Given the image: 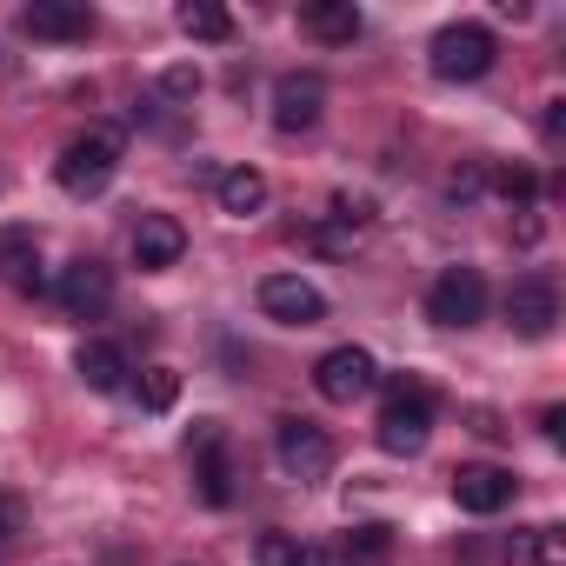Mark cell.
Masks as SVG:
<instances>
[{
  "label": "cell",
  "mask_w": 566,
  "mask_h": 566,
  "mask_svg": "<svg viewBox=\"0 0 566 566\" xmlns=\"http://www.w3.org/2000/svg\"><path fill=\"white\" fill-rule=\"evenodd\" d=\"M21 526H28V506H21L14 493H0V546L21 539Z\"/></svg>",
  "instance_id": "4316f807"
},
{
  "label": "cell",
  "mask_w": 566,
  "mask_h": 566,
  "mask_svg": "<svg viewBox=\"0 0 566 566\" xmlns=\"http://www.w3.org/2000/svg\"><path fill=\"white\" fill-rule=\"evenodd\" d=\"M374 433H380V447H387V453H420V447H427V433H433V394H427L420 380H394Z\"/></svg>",
  "instance_id": "3957f363"
},
{
  "label": "cell",
  "mask_w": 566,
  "mask_h": 566,
  "mask_svg": "<svg viewBox=\"0 0 566 566\" xmlns=\"http://www.w3.org/2000/svg\"><path fill=\"white\" fill-rule=\"evenodd\" d=\"M513 493H520V480H513L506 467L473 460V467H460V473H453V500H460V513H473V520L506 513V506H513Z\"/></svg>",
  "instance_id": "9c48e42d"
},
{
  "label": "cell",
  "mask_w": 566,
  "mask_h": 566,
  "mask_svg": "<svg viewBox=\"0 0 566 566\" xmlns=\"http://www.w3.org/2000/svg\"><path fill=\"white\" fill-rule=\"evenodd\" d=\"M21 28L34 41H87L94 34V8L87 0H34V8H21Z\"/></svg>",
  "instance_id": "4fadbf2b"
},
{
  "label": "cell",
  "mask_w": 566,
  "mask_h": 566,
  "mask_svg": "<svg viewBox=\"0 0 566 566\" xmlns=\"http://www.w3.org/2000/svg\"><path fill=\"white\" fill-rule=\"evenodd\" d=\"M174 21H180V34H187V41H213V48H220V41H233V14H227V8H213V0H187Z\"/></svg>",
  "instance_id": "d6986e66"
},
{
  "label": "cell",
  "mask_w": 566,
  "mask_h": 566,
  "mask_svg": "<svg viewBox=\"0 0 566 566\" xmlns=\"http://www.w3.org/2000/svg\"><path fill=\"white\" fill-rule=\"evenodd\" d=\"M213 447H227V427H220V420H193V433H187V460H200V453H213Z\"/></svg>",
  "instance_id": "484cf974"
},
{
  "label": "cell",
  "mask_w": 566,
  "mask_h": 566,
  "mask_svg": "<svg viewBox=\"0 0 566 566\" xmlns=\"http://www.w3.org/2000/svg\"><path fill=\"white\" fill-rule=\"evenodd\" d=\"M559 127H566V101H546V114H539V134H546V140H559Z\"/></svg>",
  "instance_id": "4dcf8cb0"
},
{
  "label": "cell",
  "mask_w": 566,
  "mask_h": 566,
  "mask_svg": "<svg viewBox=\"0 0 566 566\" xmlns=\"http://www.w3.org/2000/svg\"><path fill=\"white\" fill-rule=\"evenodd\" d=\"M539 433H546V440H566V413H559V407H546V413H539Z\"/></svg>",
  "instance_id": "1f68e13d"
},
{
  "label": "cell",
  "mask_w": 566,
  "mask_h": 566,
  "mask_svg": "<svg viewBox=\"0 0 566 566\" xmlns=\"http://www.w3.org/2000/svg\"><path fill=\"white\" fill-rule=\"evenodd\" d=\"M427 321H440V327H473V321H486V280H480V266H440V273H433V287H427Z\"/></svg>",
  "instance_id": "277c9868"
},
{
  "label": "cell",
  "mask_w": 566,
  "mask_h": 566,
  "mask_svg": "<svg viewBox=\"0 0 566 566\" xmlns=\"http://www.w3.org/2000/svg\"><path fill=\"white\" fill-rule=\"evenodd\" d=\"M506 566H566V533L559 526H520L506 539Z\"/></svg>",
  "instance_id": "ac0fdd59"
},
{
  "label": "cell",
  "mask_w": 566,
  "mask_h": 566,
  "mask_svg": "<svg viewBox=\"0 0 566 566\" xmlns=\"http://www.w3.org/2000/svg\"><path fill=\"white\" fill-rule=\"evenodd\" d=\"M273 453L294 480H327L334 473V433L314 427V420H280L273 427Z\"/></svg>",
  "instance_id": "52a82bcc"
},
{
  "label": "cell",
  "mask_w": 566,
  "mask_h": 566,
  "mask_svg": "<svg viewBox=\"0 0 566 566\" xmlns=\"http://www.w3.org/2000/svg\"><path fill=\"white\" fill-rule=\"evenodd\" d=\"M120 147H127V134H120V127H107V120H94L87 134H74V140L61 147V160H54L61 193H74V200L107 193V187H114V174H120Z\"/></svg>",
  "instance_id": "6da1fadb"
},
{
  "label": "cell",
  "mask_w": 566,
  "mask_h": 566,
  "mask_svg": "<svg viewBox=\"0 0 566 566\" xmlns=\"http://www.w3.org/2000/svg\"><path fill=\"white\" fill-rule=\"evenodd\" d=\"M193 486H200L207 506H233V460H227V447H213V453L193 460Z\"/></svg>",
  "instance_id": "ffe728a7"
},
{
  "label": "cell",
  "mask_w": 566,
  "mask_h": 566,
  "mask_svg": "<svg viewBox=\"0 0 566 566\" xmlns=\"http://www.w3.org/2000/svg\"><path fill=\"white\" fill-rule=\"evenodd\" d=\"M213 200H220V213L253 220V213L266 207V174H260V167H220V174H213Z\"/></svg>",
  "instance_id": "2e32d148"
},
{
  "label": "cell",
  "mask_w": 566,
  "mask_h": 566,
  "mask_svg": "<svg viewBox=\"0 0 566 566\" xmlns=\"http://www.w3.org/2000/svg\"><path fill=\"white\" fill-rule=\"evenodd\" d=\"M174 400H180V374H174V367H147V374H140V407H147V413H167Z\"/></svg>",
  "instance_id": "7402d4cb"
},
{
  "label": "cell",
  "mask_w": 566,
  "mask_h": 566,
  "mask_svg": "<svg viewBox=\"0 0 566 566\" xmlns=\"http://www.w3.org/2000/svg\"><path fill=\"white\" fill-rule=\"evenodd\" d=\"M0 74H8V54H0Z\"/></svg>",
  "instance_id": "d6a6232c"
},
{
  "label": "cell",
  "mask_w": 566,
  "mask_h": 566,
  "mask_svg": "<svg viewBox=\"0 0 566 566\" xmlns=\"http://www.w3.org/2000/svg\"><path fill=\"white\" fill-rule=\"evenodd\" d=\"M301 28L321 48H354L360 41V8L354 0H314V8H301Z\"/></svg>",
  "instance_id": "9a60e30c"
},
{
  "label": "cell",
  "mask_w": 566,
  "mask_h": 566,
  "mask_svg": "<svg viewBox=\"0 0 566 566\" xmlns=\"http://www.w3.org/2000/svg\"><path fill=\"white\" fill-rule=\"evenodd\" d=\"M506 327L520 340H546L559 327V287L546 273H520L513 287H506Z\"/></svg>",
  "instance_id": "ba28073f"
},
{
  "label": "cell",
  "mask_w": 566,
  "mask_h": 566,
  "mask_svg": "<svg viewBox=\"0 0 566 566\" xmlns=\"http://www.w3.org/2000/svg\"><path fill=\"white\" fill-rule=\"evenodd\" d=\"M260 314L280 321V327H321L327 321V294L301 273H266L260 280Z\"/></svg>",
  "instance_id": "8992f818"
},
{
  "label": "cell",
  "mask_w": 566,
  "mask_h": 566,
  "mask_svg": "<svg viewBox=\"0 0 566 566\" xmlns=\"http://www.w3.org/2000/svg\"><path fill=\"white\" fill-rule=\"evenodd\" d=\"M74 374H81L94 394H120V387H127V354H120L114 340H81Z\"/></svg>",
  "instance_id": "e0dca14e"
},
{
  "label": "cell",
  "mask_w": 566,
  "mask_h": 566,
  "mask_svg": "<svg viewBox=\"0 0 566 566\" xmlns=\"http://www.w3.org/2000/svg\"><path fill=\"white\" fill-rule=\"evenodd\" d=\"M493 180H500V193H506V200H520V207H526V200H533V193H539V180H533V174H526V167H500V174H493Z\"/></svg>",
  "instance_id": "d4e9b609"
},
{
  "label": "cell",
  "mask_w": 566,
  "mask_h": 566,
  "mask_svg": "<svg viewBox=\"0 0 566 566\" xmlns=\"http://www.w3.org/2000/svg\"><path fill=\"white\" fill-rule=\"evenodd\" d=\"M493 61H500V41H493V28H480V21H447V28L433 34V48H427L433 81H486Z\"/></svg>",
  "instance_id": "7a4b0ae2"
},
{
  "label": "cell",
  "mask_w": 566,
  "mask_h": 566,
  "mask_svg": "<svg viewBox=\"0 0 566 566\" xmlns=\"http://www.w3.org/2000/svg\"><path fill=\"white\" fill-rule=\"evenodd\" d=\"M0 280H8L14 294H48V273H41V240L34 227H0Z\"/></svg>",
  "instance_id": "7c38bea8"
},
{
  "label": "cell",
  "mask_w": 566,
  "mask_h": 566,
  "mask_svg": "<svg viewBox=\"0 0 566 566\" xmlns=\"http://www.w3.org/2000/svg\"><path fill=\"white\" fill-rule=\"evenodd\" d=\"M334 220H347V227H367V220H374V200H367V193H360V200H354V193H340V200H334Z\"/></svg>",
  "instance_id": "83f0119b"
},
{
  "label": "cell",
  "mask_w": 566,
  "mask_h": 566,
  "mask_svg": "<svg viewBox=\"0 0 566 566\" xmlns=\"http://www.w3.org/2000/svg\"><path fill=\"white\" fill-rule=\"evenodd\" d=\"M301 566H360V559H354L347 546H307V559H301Z\"/></svg>",
  "instance_id": "f1b7e54d"
},
{
  "label": "cell",
  "mask_w": 566,
  "mask_h": 566,
  "mask_svg": "<svg viewBox=\"0 0 566 566\" xmlns=\"http://www.w3.org/2000/svg\"><path fill=\"white\" fill-rule=\"evenodd\" d=\"M301 559H307L301 533H280V526H273V533L253 539V566H301Z\"/></svg>",
  "instance_id": "44dd1931"
},
{
  "label": "cell",
  "mask_w": 566,
  "mask_h": 566,
  "mask_svg": "<svg viewBox=\"0 0 566 566\" xmlns=\"http://www.w3.org/2000/svg\"><path fill=\"white\" fill-rule=\"evenodd\" d=\"M347 546H360V553H374V559H380V553H387V526H360ZM360 553H354V559H360Z\"/></svg>",
  "instance_id": "f546056e"
},
{
  "label": "cell",
  "mask_w": 566,
  "mask_h": 566,
  "mask_svg": "<svg viewBox=\"0 0 566 566\" xmlns=\"http://www.w3.org/2000/svg\"><path fill=\"white\" fill-rule=\"evenodd\" d=\"M61 307L74 314V321H101L107 314V301H114V266H101V260H74L67 273H61Z\"/></svg>",
  "instance_id": "8fae6325"
},
{
  "label": "cell",
  "mask_w": 566,
  "mask_h": 566,
  "mask_svg": "<svg viewBox=\"0 0 566 566\" xmlns=\"http://www.w3.org/2000/svg\"><path fill=\"white\" fill-rule=\"evenodd\" d=\"M480 187H486V167H480V160H467V167H453V174H447V200H453V207L480 200Z\"/></svg>",
  "instance_id": "603a6c76"
},
{
  "label": "cell",
  "mask_w": 566,
  "mask_h": 566,
  "mask_svg": "<svg viewBox=\"0 0 566 566\" xmlns=\"http://www.w3.org/2000/svg\"><path fill=\"white\" fill-rule=\"evenodd\" d=\"M327 114V81L321 74H280L273 81V127L280 134H307Z\"/></svg>",
  "instance_id": "30bf717a"
},
{
  "label": "cell",
  "mask_w": 566,
  "mask_h": 566,
  "mask_svg": "<svg viewBox=\"0 0 566 566\" xmlns=\"http://www.w3.org/2000/svg\"><path fill=\"white\" fill-rule=\"evenodd\" d=\"M374 380H380V367H374L367 347H334V354H321V367H314V394H321L327 407H354V400H367Z\"/></svg>",
  "instance_id": "5b68a950"
},
{
  "label": "cell",
  "mask_w": 566,
  "mask_h": 566,
  "mask_svg": "<svg viewBox=\"0 0 566 566\" xmlns=\"http://www.w3.org/2000/svg\"><path fill=\"white\" fill-rule=\"evenodd\" d=\"M180 253H187V227L174 213H140V227H134V266L140 273H160Z\"/></svg>",
  "instance_id": "5bb4252c"
},
{
  "label": "cell",
  "mask_w": 566,
  "mask_h": 566,
  "mask_svg": "<svg viewBox=\"0 0 566 566\" xmlns=\"http://www.w3.org/2000/svg\"><path fill=\"white\" fill-rule=\"evenodd\" d=\"M193 94H200V67H187V61H180V67H167V74H160V101H193Z\"/></svg>",
  "instance_id": "cb8c5ba5"
}]
</instances>
